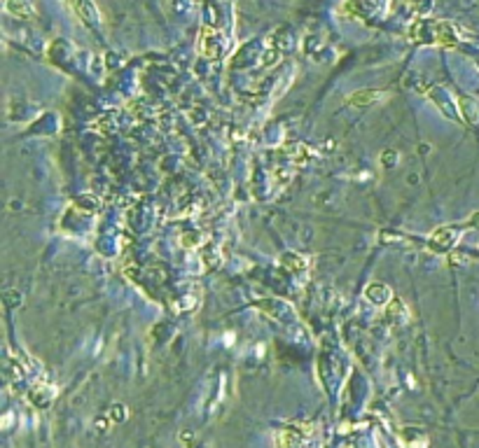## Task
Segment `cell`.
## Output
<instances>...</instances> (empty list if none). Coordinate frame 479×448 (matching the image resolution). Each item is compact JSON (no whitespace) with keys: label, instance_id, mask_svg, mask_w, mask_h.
<instances>
[{"label":"cell","instance_id":"1","mask_svg":"<svg viewBox=\"0 0 479 448\" xmlns=\"http://www.w3.org/2000/svg\"><path fill=\"white\" fill-rule=\"evenodd\" d=\"M311 434V425H292V427H283L276 432L274 437V446L276 448H297L302 441Z\"/></svg>","mask_w":479,"mask_h":448},{"label":"cell","instance_id":"2","mask_svg":"<svg viewBox=\"0 0 479 448\" xmlns=\"http://www.w3.org/2000/svg\"><path fill=\"white\" fill-rule=\"evenodd\" d=\"M225 49V40L220 33H213V30H204V38H201V52L206 54L208 59H218Z\"/></svg>","mask_w":479,"mask_h":448},{"label":"cell","instance_id":"3","mask_svg":"<svg viewBox=\"0 0 479 448\" xmlns=\"http://www.w3.org/2000/svg\"><path fill=\"white\" fill-rule=\"evenodd\" d=\"M365 294H367V299H370L372 304H386L391 299V290H388V285H384V283H374V285H370L365 290Z\"/></svg>","mask_w":479,"mask_h":448},{"label":"cell","instance_id":"4","mask_svg":"<svg viewBox=\"0 0 479 448\" xmlns=\"http://www.w3.org/2000/svg\"><path fill=\"white\" fill-rule=\"evenodd\" d=\"M379 98H384L382 91H372V89H367V91H355L353 96H348V103L351 106H370V103H377Z\"/></svg>","mask_w":479,"mask_h":448},{"label":"cell","instance_id":"5","mask_svg":"<svg viewBox=\"0 0 479 448\" xmlns=\"http://www.w3.org/2000/svg\"><path fill=\"white\" fill-rule=\"evenodd\" d=\"M52 400H54V390L52 388H35L28 395V402L33 404V407H38V409L49 407V404H52Z\"/></svg>","mask_w":479,"mask_h":448},{"label":"cell","instance_id":"6","mask_svg":"<svg viewBox=\"0 0 479 448\" xmlns=\"http://www.w3.org/2000/svg\"><path fill=\"white\" fill-rule=\"evenodd\" d=\"M458 106L460 110H463L465 119L472 121V124H479V101H475V98H458Z\"/></svg>","mask_w":479,"mask_h":448},{"label":"cell","instance_id":"7","mask_svg":"<svg viewBox=\"0 0 479 448\" xmlns=\"http://www.w3.org/2000/svg\"><path fill=\"white\" fill-rule=\"evenodd\" d=\"M5 10L12 12V14H17V17H24V19H28V17L35 14V8L30 3H8L5 5Z\"/></svg>","mask_w":479,"mask_h":448},{"label":"cell","instance_id":"8","mask_svg":"<svg viewBox=\"0 0 479 448\" xmlns=\"http://www.w3.org/2000/svg\"><path fill=\"white\" fill-rule=\"evenodd\" d=\"M442 238H447V245H453V243H456V238H458V231L456 229H449V226H442V229H438L433 234V241L440 243V245H444V241H442Z\"/></svg>","mask_w":479,"mask_h":448},{"label":"cell","instance_id":"9","mask_svg":"<svg viewBox=\"0 0 479 448\" xmlns=\"http://www.w3.org/2000/svg\"><path fill=\"white\" fill-rule=\"evenodd\" d=\"M113 411H115V413H110V418H113V420L122 422V420L126 418V413H124V407H122V404H115V407H113Z\"/></svg>","mask_w":479,"mask_h":448},{"label":"cell","instance_id":"10","mask_svg":"<svg viewBox=\"0 0 479 448\" xmlns=\"http://www.w3.org/2000/svg\"><path fill=\"white\" fill-rule=\"evenodd\" d=\"M470 226H479V213H475V215L470 217Z\"/></svg>","mask_w":479,"mask_h":448}]
</instances>
